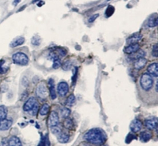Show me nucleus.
<instances>
[{
  "mask_svg": "<svg viewBox=\"0 0 158 146\" xmlns=\"http://www.w3.org/2000/svg\"><path fill=\"white\" fill-rule=\"evenodd\" d=\"M57 91L58 94L60 96H64L67 94L69 91V85L66 82H59L57 86Z\"/></svg>",
  "mask_w": 158,
  "mask_h": 146,
  "instance_id": "423d86ee",
  "label": "nucleus"
},
{
  "mask_svg": "<svg viewBox=\"0 0 158 146\" xmlns=\"http://www.w3.org/2000/svg\"><path fill=\"white\" fill-rule=\"evenodd\" d=\"M74 103H75V96H74V94H70V95L67 97V99H66V105L70 108V107H72V106L74 104Z\"/></svg>",
  "mask_w": 158,
  "mask_h": 146,
  "instance_id": "5701e85b",
  "label": "nucleus"
},
{
  "mask_svg": "<svg viewBox=\"0 0 158 146\" xmlns=\"http://www.w3.org/2000/svg\"><path fill=\"white\" fill-rule=\"evenodd\" d=\"M72 61H70V60H66L63 62V64L62 66V68L63 70H65V71H67L69 70L72 67Z\"/></svg>",
  "mask_w": 158,
  "mask_h": 146,
  "instance_id": "bb28decb",
  "label": "nucleus"
},
{
  "mask_svg": "<svg viewBox=\"0 0 158 146\" xmlns=\"http://www.w3.org/2000/svg\"><path fill=\"white\" fill-rule=\"evenodd\" d=\"M12 59L15 64L25 66L29 63V58L23 52H17L12 56Z\"/></svg>",
  "mask_w": 158,
  "mask_h": 146,
  "instance_id": "20e7f679",
  "label": "nucleus"
},
{
  "mask_svg": "<svg viewBox=\"0 0 158 146\" xmlns=\"http://www.w3.org/2000/svg\"><path fill=\"white\" fill-rule=\"evenodd\" d=\"M139 45L137 44H129L127 47L124 48V52L127 53V54H133L134 52H136L137 50H139Z\"/></svg>",
  "mask_w": 158,
  "mask_h": 146,
  "instance_id": "f8f14e48",
  "label": "nucleus"
},
{
  "mask_svg": "<svg viewBox=\"0 0 158 146\" xmlns=\"http://www.w3.org/2000/svg\"><path fill=\"white\" fill-rule=\"evenodd\" d=\"M44 2H40L37 3V6L38 7H41L42 5H44Z\"/></svg>",
  "mask_w": 158,
  "mask_h": 146,
  "instance_id": "58836bf2",
  "label": "nucleus"
},
{
  "mask_svg": "<svg viewBox=\"0 0 158 146\" xmlns=\"http://www.w3.org/2000/svg\"><path fill=\"white\" fill-rule=\"evenodd\" d=\"M114 12H115V8L113 7H112V6H109V7L107 8L106 12H105L107 17H109L110 16H112Z\"/></svg>",
  "mask_w": 158,
  "mask_h": 146,
  "instance_id": "c756f323",
  "label": "nucleus"
},
{
  "mask_svg": "<svg viewBox=\"0 0 158 146\" xmlns=\"http://www.w3.org/2000/svg\"><path fill=\"white\" fill-rule=\"evenodd\" d=\"M25 7V6H24V7H21V9H20V10H18V11H21V10H23V9H24Z\"/></svg>",
  "mask_w": 158,
  "mask_h": 146,
  "instance_id": "37998d69",
  "label": "nucleus"
},
{
  "mask_svg": "<svg viewBox=\"0 0 158 146\" xmlns=\"http://www.w3.org/2000/svg\"><path fill=\"white\" fill-rule=\"evenodd\" d=\"M58 123H59V118H58L57 112L52 111L49 115V118H48L49 126L52 127V126H57V125H58Z\"/></svg>",
  "mask_w": 158,
  "mask_h": 146,
  "instance_id": "0eeeda50",
  "label": "nucleus"
},
{
  "mask_svg": "<svg viewBox=\"0 0 158 146\" xmlns=\"http://www.w3.org/2000/svg\"><path fill=\"white\" fill-rule=\"evenodd\" d=\"M98 17H99V14H93V15H92L91 17H89V20H88V21H89L90 23H92V22H93V21L96 20V18H97Z\"/></svg>",
  "mask_w": 158,
  "mask_h": 146,
  "instance_id": "c9c22d12",
  "label": "nucleus"
},
{
  "mask_svg": "<svg viewBox=\"0 0 158 146\" xmlns=\"http://www.w3.org/2000/svg\"><path fill=\"white\" fill-rule=\"evenodd\" d=\"M53 66L54 69L59 68L61 66V61H60V59L58 58V59H56L55 61H53V66Z\"/></svg>",
  "mask_w": 158,
  "mask_h": 146,
  "instance_id": "f704fd0d",
  "label": "nucleus"
},
{
  "mask_svg": "<svg viewBox=\"0 0 158 146\" xmlns=\"http://www.w3.org/2000/svg\"><path fill=\"white\" fill-rule=\"evenodd\" d=\"M100 146H106V145H100Z\"/></svg>",
  "mask_w": 158,
  "mask_h": 146,
  "instance_id": "a18cd8bd",
  "label": "nucleus"
},
{
  "mask_svg": "<svg viewBox=\"0 0 158 146\" xmlns=\"http://www.w3.org/2000/svg\"><path fill=\"white\" fill-rule=\"evenodd\" d=\"M142 38L141 34L137 33V34H134L131 36V37H129L127 40V43L128 44H137V42L141 40V39Z\"/></svg>",
  "mask_w": 158,
  "mask_h": 146,
  "instance_id": "ddd939ff",
  "label": "nucleus"
},
{
  "mask_svg": "<svg viewBox=\"0 0 158 146\" xmlns=\"http://www.w3.org/2000/svg\"><path fill=\"white\" fill-rule=\"evenodd\" d=\"M156 92H158V82H157V84H156Z\"/></svg>",
  "mask_w": 158,
  "mask_h": 146,
  "instance_id": "a19ab883",
  "label": "nucleus"
},
{
  "mask_svg": "<svg viewBox=\"0 0 158 146\" xmlns=\"http://www.w3.org/2000/svg\"><path fill=\"white\" fill-rule=\"evenodd\" d=\"M60 114L62 119H66L70 115V110L67 108H62L60 111Z\"/></svg>",
  "mask_w": 158,
  "mask_h": 146,
  "instance_id": "a878e982",
  "label": "nucleus"
},
{
  "mask_svg": "<svg viewBox=\"0 0 158 146\" xmlns=\"http://www.w3.org/2000/svg\"><path fill=\"white\" fill-rule=\"evenodd\" d=\"M51 129H52V132L55 134V135H58L60 133L62 132L61 131V128L58 126V125H57V126H52L51 127Z\"/></svg>",
  "mask_w": 158,
  "mask_h": 146,
  "instance_id": "c85d7f7f",
  "label": "nucleus"
},
{
  "mask_svg": "<svg viewBox=\"0 0 158 146\" xmlns=\"http://www.w3.org/2000/svg\"><path fill=\"white\" fill-rule=\"evenodd\" d=\"M12 125V120L5 119L0 121V131H5L11 128Z\"/></svg>",
  "mask_w": 158,
  "mask_h": 146,
  "instance_id": "9b49d317",
  "label": "nucleus"
},
{
  "mask_svg": "<svg viewBox=\"0 0 158 146\" xmlns=\"http://www.w3.org/2000/svg\"><path fill=\"white\" fill-rule=\"evenodd\" d=\"M63 126L65 127L66 129H73L74 127V122H73V120L70 118H66L65 119V121L63 122Z\"/></svg>",
  "mask_w": 158,
  "mask_h": 146,
  "instance_id": "4be33fe9",
  "label": "nucleus"
},
{
  "mask_svg": "<svg viewBox=\"0 0 158 146\" xmlns=\"http://www.w3.org/2000/svg\"><path fill=\"white\" fill-rule=\"evenodd\" d=\"M25 42V38L24 37H19L17 38L16 40H14L11 44H10V47L11 48H15L17 46H20L21 44H24Z\"/></svg>",
  "mask_w": 158,
  "mask_h": 146,
  "instance_id": "412c9836",
  "label": "nucleus"
},
{
  "mask_svg": "<svg viewBox=\"0 0 158 146\" xmlns=\"http://www.w3.org/2000/svg\"><path fill=\"white\" fill-rule=\"evenodd\" d=\"M158 121L157 118L153 117L150 119H147L145 121V125L149 129H157Z\"/></svg>",
  "mask_w": 158,
  "mask_h": 146,
  "instance_id": "6e6552de",
  "label": "nucleus"
},
{
  "mask_svg": "<svg viewBox=\"0 0 158 146\" xmlns=\"http://www.w3.org/2000/svg\"><path fill=\"white\" fill-rule=\"evenodd\" d=\"M152 54L153 56L157 58L158 57V45L157 44H154L153 47V49H152Z\"/></svg>",
  "mask_w": 158,
  "mask_h": 146,
  "instance_id": "2f4dec72",
  "label": "nucleus"
},
{
  "mask_svg": "<svg viewBox=\"0 0 158 146\" xmlns=\"http://www.w3.org/2000/svg\"><path fill=\"white\" fill-rule=\"evenodd\" d=\"M136 137H135V136L134 135H133V134H131V133H129L128 135H127V137H126V140H125V141H126V143L127 144H130V143L131 142V141L132 140L135 139Z\"/></svg>",
  "mask_w": 158,
  "mask_h": 146,
  "instance_id": "72a5a7b5",
  "label": "nucleus"
},
{
  "mask_svg": "<svg viewBox=\"0 0 158 146\" xmlns=\"http://www.w3.org/2000/svg\"><path fill=\"white\" fill-rule=\"evenodd\" d=\"M109 1H111V0H107V2H109Z\"/></svg>",
  "mask_w": 158,
  "mask_h": 146,
  "instance_id": "c03bdc74",
  "label": "nucleus"
},
{
  "mask_svg": "<svg viewBox=\"0 0 158 146\" xmlns=\"http://www.w3.org/2000/svg\"><path fill=\"white\" fill-rule=\"evenodd\" d=\"M147 70L151 76H153L155 78L158 77V64L157 62H153L149 65L148 66Z\"/></svg>",
  "mask_w": 158,
  "mask_h": 146,
  "instance_id": "9d476101",
  "label": "nucleus"
},
{
  "mask_svg": "<svg viewBox=\"0 0 158 146\" xmlns=\"http://www.w3.org/2000/svg\"><path fill=\"white\" fill-rule=\"evenodd\" d=\"M142 128V123L140 120L138 119H134L131 122V124L130 125V129L133 133L139 132Z\"/></svg>",
  "mask_w": 158,
  "mask_h": 146,
  "instance_id": "1a4fd4ad",
  "label": "nucleus"
},
{
  "mask_svg": "<svg viewBox=\"0 0 158 146\" xmlns=\"http://www.w3.org/2000/svg\"><path fill=\"white\" fill-rule=\"evenodd\" d=\"M3 63H4L3 60H0V67H1V66H3Z\"/></svg>",
  "mask_w": 158,
  "mask_h": 146,
  "instance_id": "ea45409f",
  "label": "nucleus"
},
{
  "mask_svg": "<svg viewBox=\"0 0 158 146\" xmlns=\"http://www.w3.org/2000/svg\"><path fill=\"white\" fill-rule=\"evenodd\" d=\"M36 93L38 97L40 99H45L48 96V88L44 83H40L37 86L36 88Z\"/></svg>",
  "mask_w": 158,
  "mask_h": 146,
  "instance_id": "39448f33",
  "label": "nucleus"
},
{
  "mask_svg": "<svg viewBox=\"0 0 158 146\" xmlns=\"http://www.w3.org/2000/svg\"><path fill=\"white\" fill-rule=\"evenodd\" d=\"M139 137H140V140H141L142 142H147V141H149V140L151 139L152 135L150 133L144 131V132H141L140 133Z\"/></svg>",
  "mask_w": 158,
  "mask_h": 146,
  "instance_id": "a211bd4d",
  "label": "nucleus"
},
{
  "mask_svg": "<svg viewBox=\"0 0 158 146\" xmlns=\"http://www.w3.org/2000/svg\"><path fill=\"white\" fill-rule=\"evenodd\" d=\"M58 58H59V57H58V55L55 51H52L48 54V59H50L52 61H55V60L58 59Z\"/></svg>",
  "mask_w": 158,
  "mask_h": 146,
  "instance_id": "cd10ccee",
  "label": "nucleus"
},
{
  "mask_svg": "<svg viewBox=\"0 0 158 146\" xmlns=\"http://www.w3.org/2000/svg\"><path fill=\"white\" fill-rule=\"evenodd\" d=\"M49 90H50V96H51V98L52 100H55L56 98V90L55 88V84H54V81L53 79H50L49 80Z\"/></svg>",
  "mask_w": 158,
  "mask_h": 146,
  "instance_id": "dca6fc26",
  "label": "nucleus"
},
{
  "mask_svg": "<svg viewBox=\"0 0 158 146\" xmlns=\"http://www.w3.org/2000/svg\"><path fill=\"white\" fill-rule=\"evenodd\" d=\"M38 108H39V104H38L37 99L34 97H30L25 103L24 106H23V110L25 111L29 112L30 115L33 116L37 114Z\"/></svg>",
  "mask_w": 158,
  "mask_h": 146,
  "instance_id": "f03ea898",
  "label": "nucleus"
},
{
  "mask_svg": "<svg viewBox=\"0 0 158 146\" xmlns=\"http://www.w3.org/2000/svg\"><path fill=\"white\" fill-rule=\"evenodd\" d=\"M0 146H9L8 145V141L6 138H3L0 142Z\"/></svg>",
  "mask_w": 158,
  "mask_h": 146,
  "instance_id": "e433bc0d",
  "label": "nucleus"
},
{
  "mask_svg": "<svg viewBox=\"0 0 158 146\" xmlns=\"http://www.w3.org/2000/svg\"><path fill=\"white\" fill-rule=\"evenodd\" d=\"M84 138L86 141L96 145H101L106 141V134L103 132L102 129H92L86 133Z\"/></svg>",
  "mask_w": 158,
  "mask_h": 146,
  "instance_id": "f257e3e1",
  "label": "nucleus"
},
{
  "mask_svg": "<svg viewBox=\"0 0 158 146\" xmlns=\"http://www.w3.org/2000/svg\"><path fill=\"white\" fill-rule=\"evenodd\" d=\"M21 0H14V3H13V4H14V6H17V4L19 3H21Z\"/></svg>",
  "mask_w": 158,
  "mask_h": 146,
  "instance_id": "4c0bfd02",
  "label": "nucleus"
},
{
  "mask_svg": "<svg viewBox=\"0 0 158 146\" xmlns=\"http://www.w3.org/2000/svg\"><path fill=\"white\" fill-rule=\"evenodd\" d=\"M32 44L35 45V46L40 45V36H35L32 38Z\"/></svg>",
  "mask_w": 158,
  "mask_h": 146,
  "instance_id": "7c9ffc66",
  "label": "nucleus"
},
{
  "mask_svg": "<svg viewBox=\"0 0 158 146\" xmlns=\"http://www.w3.org/2000/svg\"><path fill=\"white\" fill-rule=\"evenodd\" d=\"M158 24V19L157 16H153L149 17V19L148 21L147 25L149 28L156 27Z\"/></svg>",
  "mask_w": 158,
  "mask_h": 146,
  "instance_id": "aec40b11",
  "label": "nucleus"
},
{
  "mask_svg": "<svg viewBox=\"0 0 158 146\" xmlns=\"http://www.w3.org/2000/svg\"><path fill=\"white\" fill-rule=\"evenodd\" d=\"M57 139H58V141L59 143L64 144V143L68 142L69 139H70V136L66 133L61 132L58 135H57Z\"/></svg>",
  "mask_w": 158,
  "mask_h": 146,
  "instance_id": "f3484780",
  "label": "nucleus"
},
{
  "mask_svg": "<svg viewBox=\"0 0 158 146\" xmlns=\"http://www.w3.org/2000/svg\"><path fill=\"white\" fill-rule=\"evenodd\" d=\"M49 109H50V107L48 105V104H43V106L41 107V108L40 110V115H48V113L49 112Z\"/></svg>",
  "mask_w": 158,
  "mask_h": 146,
  "instance_id": "393cba45",
  "label": "nucleus"
},
{
  "mask_svg": "<svg viewBox=\"0 0 158 146\" xmlns=\"http://www.w3.org/2000/svg\"><path fill=\"white\" fill-rule=\"evenodd\" d=\"M146 63H147V59L146 58H138V59L135 60V62H134V68L136 69V70H141V69L144 67Z\"/></svg>",
  "mask_w": 158,
  "mask_h": 146,
  "instance_id": "4468645a",
  "label": "nucleus"
},
{
  "mask_svg": "<svg viewBox=\"0 0 158 146\" xmlns=\"http://www.w3.org/2000/svg\"><path fill=\"white\" fill-rule=\"evenodd\" d=\"M7 108L5 106H0V121L7 119Z\"/></svg>",
  "mask_w": 158,
  "mask_h": 146,
  "instance_id": "b1692460",
  "label": "nucleus"
},
{
  "mask_svg": "<svg viewBox=\"0 0 158 146\" xmlns=\"http://www.w3.org/2000/svg\"><path fill=\"white\" fill-rule=\"evenodd\" d=\"M55 52L57 53V54L58 55V57H59V55H61L62 57H64L66 54V51L64 48H58V49L56 50Z\"/></svg>",
  "mask_w": 158,
  "mask_h": 146,
  "instance_id": "473e14b6",
  "label": "nucleus"
},
{
  "mask_svg": "<svg viewBox=\"0 0 158 146\" xmlns=\"http://www.w3.org/2000/svg\"><path fill=\"white\" fill-rule=\"evenodd\" d=\"M145 55V52L143 50L139 49V50H137L136 52L133 53V54L131 55V58H133L134 60H137L138 58H144Z\"/></svg>",
  "mask_w": 158,
  "mask_h": 146,
  "instance_id": "6ab92c4d",
  "label": "nucleus"
},
{
  "mask_svg": "<svg viewBox=\"0 0 158 146\" xmlns=\"http://www.w3.org/2000/svg\"><path fill=\"white\" fill-rule=\"evenodd\" d=\"M38 1H40V0H33V2H32V3H37Z\"/></svg>",
  "mask_w": 158,
  "mask_h": 146,
  "instance_id": "79ce46f5",
  "label": "nucleus"
},
{
  "mask_svg": "<svg viewBox=\"0 0 158 146\" xmlns=\"http://www.w3.org/2000/svg\"><path fill=\"white\" fill-rule=\"evenodd\" d=\"M140 84H141V88L145 91L150 90L153 85V79L152 76L148 73H145L142 74L140 80Z\"/></svg>",
  "mask_w": 158,
  "mask_h": 146,
  "instance_id": "7ed1b4c3",
  "label": "nucleus"
},
{
  "mask_svg": "<svg viewBox=\"0 0 158 146\" xmlns=\"http://www.w3.org/2000/svg\"><path fill=\"white\" fill-rule=\"evenodd\" d=\"M8 145L9 146H22L21 140L19 137L16 136H12L8 141Z\"/></svg>",
  "mask_w": 158,
  "mask_h": 146,
  "instance_id": "2eb2a0df",
  "label": "nucleus"
}]
</instances>
